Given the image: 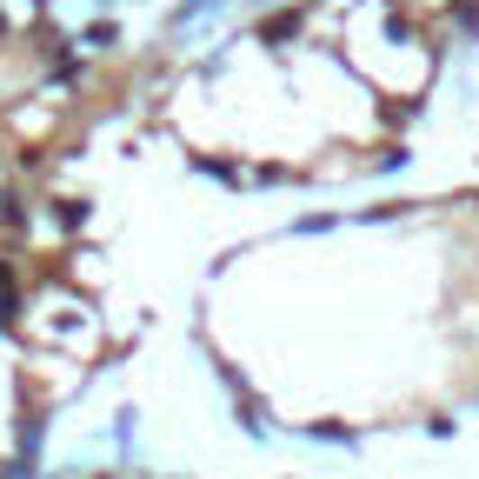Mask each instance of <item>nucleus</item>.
I'll return each mask as SVG.
<instances>
[{"instance_id":"7ed1b4c3","label":"nucleus","mask_w":479,"mask_h":479,"mask_svg":"<svg viewBox=\"0 0 479 479\" xmlns=\"http://www.w3.org/2000/svg\"><path fill=\"white\" fill-rule=\"evenodd\" d=\"M0 27H7V21H0Z\"/></svg>"},{"instance_id":"f03ea898","label":"nucleus","mask_w":479,"mask_h":479,"mask_svg":"<svg viewBox=\"0 0 479 479\" xmlns=\"http://www.w3.org/2000/svg\"><path fill=\"white\" fill-rule=\"evenodd\" d=\"M87 220V200H60V227H80Z\"/></svg>"},{"instance_id":"f257e3e1","label":"nucleus","mask_w":479,"mask_h":479,"mask_svg":"<svg viewBox=\"0 0 479 479\" xmlns=\"http://www.w3.org/2000/svg\"><path fill=\"white\" fill-rule=\"evenodd\" d=\"M294 27H300V14H273V21H267V41H286Z\"/></svg>"}]
</instances>
